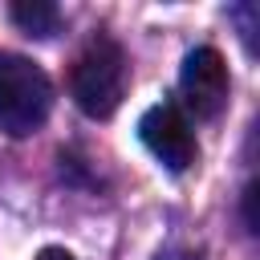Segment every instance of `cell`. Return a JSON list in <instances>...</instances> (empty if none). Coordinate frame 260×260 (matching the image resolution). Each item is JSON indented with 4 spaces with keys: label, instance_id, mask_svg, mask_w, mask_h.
Instances as JSON below:
<instances>
[{
    "label": "cell",
    "instance_id": "3957f363",
    "mask_svg": "<svg viewBox=\"0 0 260 260\" xmlns=\"http://www.w3.org/2000/svg\"><path fill=\"white\" fill-rule=\"evenodd\" d=\"M138 138L146 142V150L167 167V171H187L199 154L195 146V134H191V122L183 118V110L175 102H158L142 114L138 122Z\"/></svg>",
    "mask_w": 260,
    "mask_h": 260
},
{
    "label": "cell",
    "instance_id": "277c9868",
    "mask_svg": "<svg viewBox=\"0 0 260 260\" xmlns=\"http://www.w3.org/2000/svg\"><path fill=\"white\" fill-rule=\"evenodd\" d=\"M228 61L219 57V49L211 45H199L187 53L183 61V73H179V89H183V102L195 118H215L228 102Z\"/></svg>",
    "mask_w": 260,
    "mask_h": 260
},
{
    "label": "cell",
    "instance_id": "6da1fadb",
    "mask_svg": "<svg viewBox=\"0 0 260 260\" xmlns=\"http://www.w3.org/2000/svg\"><path fill=\"white\" fill-rule=\"evenodd\" d=\"M126 85H130V65H126L122 45L110 37H93L69 73V89H73L77 110L89 118H110L122 106Z\"/></svg>",
    "mask_w": 260,
    "mask_h": 260
},
{
    "label": "cell",
    "instance_id": "5b68a950",
    "mask_svg": "<svg viewBox=\"0 0 260 260\" xmlns=\"http://www.w3.org/2000/svg\"><path fill=\"white\" fill-rule=\"evenodd\" d=\"M8 16L28 32V37H49L53 28H57V8L49 4V0H20V4H12L8 8Z\"/></svg>",
    "mask_w": 260,
    "mask_h": 260
},
{
    "label": "cell",
    "instance_id": "7a4b0ae2",
    "mask_svg": "<svg viewBox=\"0 0 260 260\" xmlns=\"http://www.w3.org/2000/svg\"><path fill=\"white\" fill-rule=\"evenodd\" d=\"M53 106V85L41 65L16 53H0V126L8 134H32Z\"/></svg>",
    "mask_w": 260,
    "mask_h": 260
}]
</instances>
